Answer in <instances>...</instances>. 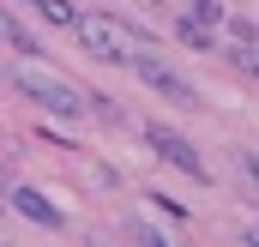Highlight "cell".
Returning <instances> with one entry per match:
<instances>
[{
    "label": "cell",
    "instance_id": "1",
    "mask_svg": "<svg viewBox=\"0 0 259 247\" xmlns=\"http://www.w3.org/2000/svg\"><path fill=\"white\" fill-rule=\"evenodd\" d=\"M78 43H84V55H97L109 66H133L145 55V36L133 30L127 18H109V12H84L78 18Z\"/></svg>",
    "mask_w": 259,
    "mask_h": 247
},
{
    "label": "cell",
    "instance_id": "2",
    "mask_svg": "<svg viewBox=\"0 0 259 247\" xmlns=\"http://www.w3.org/2000/svg\"><path fill=\"white\" fill-rule=\"evenodd\" d=\"M12 85H18V97H30L36 109H49V115H61V121L84 115V109H97L78 85H66L61 72H49V66H18V72H12Z\"/></svg>",
    "mask_w": 259,
    "mask_h": 247
},
{
    "label": "cell",
    "instance_id": "3",
    "mask_svg": "<svg viewBox=\"0 0 259 247\" xmlns=\"http://www.w3.org/2000/svg\"><path fill=\"white\" fill-rule=\"evenodd\" d=\"M145 145H151V151H157L163 163H175L181 175H193V181H205V157H199V151H193V139H181L175 127L151 121V127H145Z\"/></svg>",
    "mask_w": 259,
    "mask_h": 247
},
{
    "label": "cell",
    "instance_id": "4",
    "mask_svg": "<svg viewBox=\"0 0 259 247\" xmlns=\"http://www.w3.org/2000/svg\"><path fill=\"white\" fill-rule=\"evenodd\" d=\"M229 12H223V0H193L181 18H175V36L187 43V49H211V36H217V24H223Z\"/></svg>",
    "mask_w": 259,
    "mask_h": 247
},
{
    "label": "cell",
    "instance_id": "5",
    "mask_svg": "<svg viewBox=\"0 0 259 247\" xmlns=\"http://www.w3.org/2000/svg\"><path fill=\"white\" fill-rule=\"evenodd\" d=\"M133 66H139V78H145V85H151V91H157L163 103H181V109H199V91L187 85V78H181V72H169V66H163V61H151V55H139Z\"/></svg>",
    "mask_w": 259,
    "mask_h": 247
},
{
    "label": "cell",
    "instance_id": "6",
    "mask_svg": "<svg viewBox=\"0 0 259 247\" xmlns=\"http://www.w3.org/2000/svg\"><path fill=\"white\" fill-rule=\"evenodd\" d=\"M12 211H18V217H30V223H42V229H61V223H66V217L42 199V193H36V187H12Z\"/></svg>",
    "mask_w": 259,
    "mask_h": 247
},
{
    "label": "cell",
    "instance_id": "7",
    "mask_svg": "<svg viewBox=\"0 0 259 247\" xmlns=\"http://www.w3.org/2000/svg\"><path fill=\"white\" fill-rule=\"evenodd\" d=\"M24 6H30L36 18H49V24H61V30H78V18H84V12H78L72 0H24Z\"/></svg>",
    "mask_w": 259,
    "mask_h": 247
},
{
    "label": "cell",
    "instance_id": "8",
    "mask_svg": "<svg viewBox=\"0 0 259 247\" xmlns=\"http://www.w3.org/2000/svg\"><path fill=\"white\" fill-rule=\"evenodd\" d=\"M229 61H235V72L259 78V43H235V49H229Z\"/></svg>",
    "mask_w": 259,
    "mask_h": 247
},
{
    "label": "cell",
    "instance_id": "9",
    "mask_svg": "<svg viewBox=\"0 0 259 247\" xmlns=\"http://www.w3.org/2000/svg\"><path fill=\"white\" fill-rule=\"evenodd\" d=\"M6 49H12V55H36V43H30V30H24L18 18H6Z\"/></svg>",
    "mask_w": 259,
    "mask_h": 247
}]
</instances>
